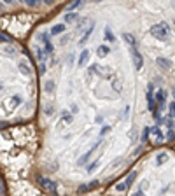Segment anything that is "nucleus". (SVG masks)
Masks as SVG:
<instances>
[{"label":"nucleus","instance_id":"26","mask_svg":"<svg viewBox=\"0 0 175 196\" xmlns=\"http://www.w3.org/2000/svg\"><path fill=\"white\" fill-rule=\"evenodd\" d=\"M44 4H52V2H54V0H42Z\"/></svg>","mask_w":175,"mask_h":196},{"label":"nucleus","instance_id":"24","mask_svg":"<svg viewBox=\"0 0 175 196\" xmlns=\"http://www.w3.org/2000/svg\"><path fill=\"white\" fill-rule=\"evenodd\" d=\"M46 114H48V116H51V114H52V107H46Z\"/></svg>","mask_w":175,"mask_h":196},{"label":"nucleus","instance_id":"14","mask_svg":"<svg viewBox=\"0 0 175 196\" xmlns=\"http://www.w3.org/2000/svg\"><path fill=\"white\" fill-rule=\"evenodd\" d=\"M61 32H65V27H63V25H54V27L51 28V35H60Z\"/></svg>","mask_w":175,"mask_h":196},{"label":"nucleus","instance_id":"28","mask_svg":"<svg viewBox=\"0 0 175 196\" xmlns=\"http://www.w3.org/2000/svg\"><path fill=\"white\" fill-rule=\"evenodd\" d=\"M2 193H4V186H2V184H0V194H2Z\"/></svg>","mask_w":175,"mask_h":196},{"label":"nucleus","instance_id":"23","mask_svg":"<svg viewBox=\"0 0 175 196\" xmlns=\"http://www.w3.org/2000/svg\"><path fill=\"white\" fill-rule=\"evenodd\" d=\"M170 114H172V116H175V102L170 103Z\"/></svg>","mask_w":175,"mask_h":196},{"label":"nucleus","instance_id":"17","mask_svg":"<svg viewBox=\"0 0 175 196\" xmlns=\"http://www.w3.org/2000/svg\"><path fill=\"white\" fill-rule=\"evenodd\" d=\"M81 4H82V0H74V2H72L68 7H67V9H68V11H75V9H79V7H81Z\"/></svg>","mask_w":175,"mask_h":196},{"label":"nucleus","instance_id":"19","mask_svg":"<svg viewBox=\"0 0 175 196\" xmlns=\"http://www.w3.org/2000/svg\"><path fill=\"white\" fill-rule=\"evenodd\" d=\"M40 2H42V0H25V4L28 5V7H37Z\"/></svg>","mask_w":175,"mask_h":196},{"label":"nucleus","instance_id":"8","mask_svg":"<svg viewBox=\"0 0 175 196\" xmlns=\"http://www.w3.org/2000/svg\"><path fill=\"white\" fill-rule=\"evenodd\" d=\"M35 54H37V60H39L40 63H44L46 58H48V53H46L44 47H40V46H35Z\"/></svg>","mask_w":175,"mask_h":196},{"label":"nucleus","instance_id":"2","mask_svg":"<svg viewBox=\"0 0 175 196\" xmlns=\"http://www.w3.org/2000/svg\"><path fill=\"white\" fill-rule=\"evenodd\" d=\"M131 60H133V65H135L137 70H140L144 67V58H142L140 51L137 49V46H131Z\"/></svg>","mask_w":175,"mask_h":196},{"label":"nucleus","instance_id":"9","mask_svg":"<svg viewBox=\"0 0 175 196\" xmlns=\"http://www.w3.org/2000/svg\"><path fill=\"white\" fill-rule=\"evenodd\" d=\"M156 63H158L161 68H166V70H168V68H172V61H170V60H166V58H158Z\"/></svg>","mask_w":175,"mask_h":196},{"label":"nucleus","instance_id":"16","mask_svg":"<svg viewBox=\"0 0 175 196\" xmlns=\"http://www.w3.org/2000/svg\"><path fill=\"white\" fill-rule=\"evenodd\" d=\"M122 39L126 40V42H128L130 46H137V40H135V37H133V35H130V33H124V35H122Z\"/></svg>","mask_w":175,"mask_h":196},{"label":"nucleus","instance_id":"29","mask_svg":"<svg viewBox=\"0 0 175 196\" xmlns=\"http://www.w3.org/2000/svg\"><path fill=\"white\" fill-rule=\"evenodd\" d=\"M172 5H173V7H175V0H173V2H172Z\"/></svg>","mask_w":175,"mask_h":196},{"label":"nucleus","instance_id":"12","mask_svg":"<svg viewBox=\"0 0 175 196\" xmlns=\"http://www.w3.org/2000/svg\"><path fill=\"white\" fill-rule=\"evenodd\" d=\"M93 30H95V27H93V25H91V27L88 28V32H86V33H84V37H82V39H81V40H79V44H81V46H84V44H86V42H88V39L91 37Z\"/></svg>","mask_w":175,"mask_h":196},{"label":"nucleus","instance_id":"27","mask_svg":"<svg viewBox=\"0 0 175 196\" xmlns=\"http://www.w3.org/2000/svg\"><path fill=\"white\" fill-rule=\"evenodd\" d=\"M89 2H93V4H98V2H102V0H89Z\"/></svg>","mask_w":175,"mask_h":196},{"label":"nucleus","instance_id":"5","mask_svg":"<svg viewBox=\"0 0 175 196\" xmlns=\"http://www.w3.org/2000/svg\"><path fill=\"white\" fill-rule=\"evenodd\" d=\"M135 177H137V172H131V174L128 175L126 179H124V182H121V184H118V186H116V189H118V191H121V193L128 191V187H130L131 182L135 180Z\"/></svg>","mask_w":175,"mask_h":196},{"label":"nucleus","instance_id":"22","mask_svg":"<svg viewBox=\"0 0 175 196\" xmlns=\"http://www.w3.org/2000/svg\"><path fill=\"white\" fill-rule=\"evenodd\" d=\"M149 135H151V130H149V128H145V130H144V135H142V140H147V137H149Z\"/></svg>","mask_w":175,"mask_h":196},{"label":"nucleus","instance_id":"10","mask_svg":"<svg viewBox=\"0 0 175 196\" xmlns=\"http://www.w3.org/2000/svg\"><path fill=\"white\" fill-rule=\"evenodd\" d=\"M96 53H98V56H100V58H105V56L110 53V49H109V46H98Z\"/></svg>","mask_w":175,"mask_h":196},{"label":"nucleus","instance_id":"3","mask_svg":"<svg viewBox=\"0 0 175 196\" xmlns=\"http://www.w3.org/2000/svg\"><path fill=\"white\" fill-rule=\"evenodd\" d=\"M39 184L42 186V189L49 191L51 194H56V184L52 182L51 179H48V177H39Z\"/></svg>","mask_w":175,"mask_h":196},{"label":"nucleus","instance_id":"7","mask_svg":"<svg viewBox=\"0 0 175 196\" xmlns=\"http://www.w3.org/2000/svg\"><path fill=\"white\" fill-rule=\"evenodd\" d=\"M88 60H89V51H88V49H84L82 53L79 54V60H77V67H79V68H82L84 65H86V63H88Z\"/></svg>","mask_w":175,"mask_h":196},{"label":"nucleus","instance_id":"30","mask_svg":"<svg viewBox=\"0 0 175 196\" xmlns=\"http://www.w3.org/2000/svg\"><path fill=\"white\" fill-rule=\"evenodd\" d=\"M173 98H175V88H173Z\"/></svg>","mask_w":175,"mask_h":196},{"label":"nucleus","instance_id":"6","mask_svg":"<svg viewBox=\"0 0 175 196\" xmlns=\"http://www.w3.org/2000/svg\"><path fill=\"white\" fill-rule=\"evenodd\" d=\"M149 130H151V133H152L156 144H161L163 140H165V135H163V131L159 130V126H152V128H149Z\"/></svg>","mask_w":175,"mask_h":196},{"label":"nucleus","instance_id":"15","mask_svg":"<svg viewBox=\"0 0 175 196\" xmlns=\"http://www.w3.org/2000/svg\"><path fill=\"white\" fill-rule=\"evenodd\" d=\"M77 18H79L77 12H68V14H65V23H74Z\"/></svg>","mask_w":175,"mask_h":196},{"label":"nucleus","instance_id":"18","mask_svg":"<svg viewBox=\"0 0 175 196\" xmlns=\"http://www.w3.org/2000/svg\"><path fill=\"white\" fill-rule=\"evenodd\" d=\"M61 121H65L67 125H70V123H72V114H68V112H63V116H61Z\"/></svg>","mask_w":175,"mask_h":196},{"label":"nucleus","instance_id":"11","mask_svg":"<svg viewBox=\"0 0 175 196\" xmlns=\"http://www.w3.org/2000/svg\"><path fill=\"white\" fill-rule=\"evenodd\" d=\"M154 98H156V102L159 103V105H163V103H165V89H158Z\"/></svg>","mask_w":175,"mask_h":196},{"label":"nucleus","instance_id":"1","mask_svg":"<svg viewBox=\"0 0 175 196\" xmlns=\"http://www.w3.org/2000/svg\"><path fill=\"white\" fill-rule=\"evenodd\" d=\"M151 35L159 39V40H166L168 35H170V27L166 23H158V25L151 27Z\"/></svg>","mask_w":175,"mask_h":196},{"label":"nucleus","instance_id":"13","mask_svg":"<svg viewBox=\"0 0 175 196\" xmlns=\"http://www.w3.org/2000/svg\"><path fill=\"white\" fill-rule=\"evenodd\" d=\"M166 161H168V154H166V152H159V154L156 156L158 165H163V163H166Z\"/></svg>","mask_w":175,"mask_h":196},{"label":"nucleus","instance_id":"20","mask_svg":"<svg viewBox=\"0 0 175 196\" xmlns=\"http://www.w3.org/2000/svg\"><path fill=\"white\" fill-rule=\"evenodd\" d=\"M105 37H107V40H110V42H114V33L110 32V28H105Z\"/></svg>","mask_w":175,"mask_h":196},{"label":"nucleus","instance_id":"21","mask_svg":"<svg viewBox=\"0 0 175 196\" xmlns=\"http://www.w3.org/2000/svg\"><path fill=\"white\" fill-rule=\"evenodd\" d=\"M96 166H98V161H95L93 165H89V166H88V172H89V174H91V172H95V170H96Z\"/></svg>","mask_w":175,"mask_h":196},{"label":"nucleus","instance_id":"4","mask_svg":"<svg viewBox=\"0 0 175 196\" xmlns=\"http://www.w3.org/2000/svg\"><path fill=\"white\" fill-rule=\"evenodd\" d=\"M39 39H40V42H42V47H44V51H46L48 54H52L54 47H52V42L49 40L48 33H46V32H40V33H39Z\"/></svg>","mask_w":175,"mask_h":196},{"label":"nucleus","instance_id":"25","mask_svg":"<svg viewBox=\"0 0 175 196\" xmlns=\"http://www.w3.org/2000/svg\"><path fill=\"white\" fill-rule=\"evenodd\" d=\"M49 89H52V84H51V82H48V84H46V91H49Z\"/></svg>","mask_w":175,"mask_h":196}]
</instances>
